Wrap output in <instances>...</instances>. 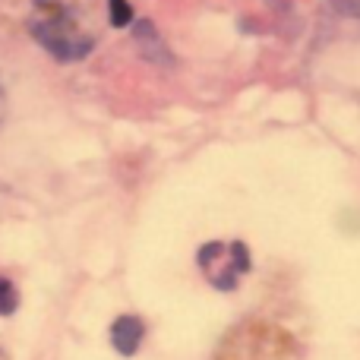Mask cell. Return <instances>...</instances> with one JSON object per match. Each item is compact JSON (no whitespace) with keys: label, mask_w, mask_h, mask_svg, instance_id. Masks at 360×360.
<instances>
[{"label":"cell","mask_w":360,"mask_h":360,"mask_svg":"<svg viewBox=\"0 0 360 360\" xmlns=\"http://www.w3.org/2000/svg\"><path fill=\"white\" fill-rule=\"evenodd\" d=\"M0 360H6V354H4V348H0Z\"/></svg>","instance_id":"obj_9"},{"label":"cell","mask_w":360,"mask_h":360,"mask_svg":"<svg viewBox=\"0 0 360 360\" xmlns=\"http://www.w3.org/2000/svg\"><path fill=\"white\" fill-rule=\"evenodd\" d=\"M143 338H146V326H143V319L139 316H117L114 319V326H111V345H114V351L117 354H124V357H133L139 351V345H143Z\"/></svg>","instance_id":"obj_4"},{"label":"cell","mask_w":360,"mask_h":360,"mask_svg":"<svg viewBox=\"0 0 360 360\" xmlns=\"http://www.w3.org/2000/svg\"><path fill=\"white\" fill-rule=\"evenodd\" d=\"M16 310V291L6 278H0V316H10Z\"/></svg>","instance_id":"obj_6"},{"label":"cell","mask_w":360,"mask_h":360,"mask_svg":"<svg viewBox=\"0 0 360 360\" xmlns=\"http://www.w3.org/2000/svg\"><path fill=\"white\" fill-rule=\"evenodd\" d=\"M108 16H111L114 29H127L133 22V6L130 0H108Z\"/></svg>","instance_id":"obj_5"},{"label":"cell","mask_w":360,"mask_h":360,"mask_svg":"<svg viewBox=\"0 0 360 360\" xmlns=\"http://www.w3.org/2000/svg\"><path fill=\"white\" fill-rule=\"evenodd\" d=\"M4 111H6V98H4V89H0V117H4Z\"/></svg>","instance_id":"obj_8"},{"label":"cell","mask_w":360,"mask_h":360,"mask_svg":"<svg viewBox=\"0 0 360 360\" xmlns=\"http://www.w3.org/2000/svg\"><path fill=\"white\" fill-rule=\"evenodd\" d=\"M294 351V338L278 326L247 319L234 326L221 338L215 360H288Z\"/></svg>","instance_id":"obj_1"},{"label":"cell","mask_w":360,"mask_h":360,"mask_svg":"<svg viewBox=\"0 0 360 360\" xmlns=\"http://www.w3.org/2000/svg\"><path fill=\"white\" fill-rule=\"evenodd\" d=\"M44 10V19L32 22V35L48 48V54H54L57 60L70 63V60H82V57L92 51V38L89 35H79L76 25L70 22V16L60 10V6L51 0V4H41Z\"/></svg>","instance_id":"obj_2"},{"label":"cell","mask_w":360,"mask_h":360,"mask_svg":"<svg viewBox=\"0 0 360 360\" xmlns=\"http://www.w3.org/2000/svg\"><path fill=\"white\" fill-rule=\"evenodd\" d=\"M133 41H136L139 54H143L146 60L158 63V67H171V63H174V57H171L165 38L158 35V29L149 22V19H139L136 22V29H133Z\"/></svg>","instance_id":"obj_3"},{"label":"cell","mask_w":360,"mask_h":360,"mask_svg":"<svg viewBox=\"0 0 360 360\" xmlns=\"http://www.w3.org/2000/svg\"><path fill=\"white\" fill-rule=\"evenodd\" d=\"M329 6L338 13V16L360 19V0H329Z\"/></svg>","instance_id":"obj_7"}]
</instances>
